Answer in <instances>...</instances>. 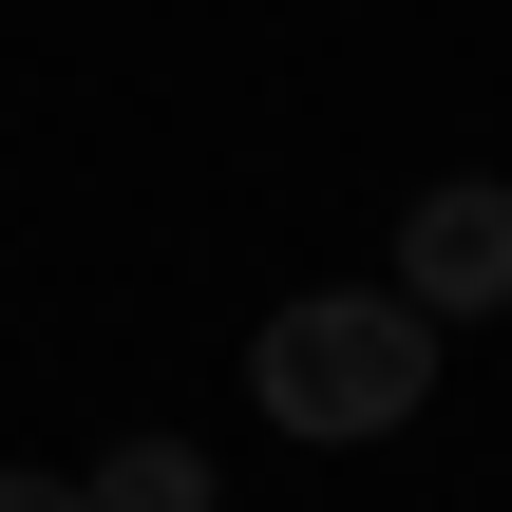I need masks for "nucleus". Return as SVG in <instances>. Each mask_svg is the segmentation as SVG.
Segmentation results:
<instances>
[{"label": "nucleus", "instance_id": "1", "mask_svg": "<svg viewBox=\"0 0 512 512\" xmlns=\"http://www.w3.org/2000/svg\"><path fill=\"white\" fill-rule=\"evenodd\" d=\"M247 399H266L285 437H399V418L437 399V323H418L399 285H304V304H266Z\"/></svg>", "mask_w": 512, "mask_h": 512}, {"label": "nucleus", "instance_id": "2", "mask_svg": "<svg viewBox=\"0 0 512 512\" xmlns=\"http://www.w3.org/2000/svg\"><path fill=\"white\" fill-rule=\"evenodd\" d=\"M399 304H418V323H494L512 304V190L494 171H456V190L399 209Z\"/></svg>", "mask_w": 512, "mask_h": 512}, {"label": "nucleus", "instance_id": "3", "mask_svg": "<svg viewBox=\"0 0 512 512\" xmlns=\"http://www.w3.org/2000/svg\"><path fill=\"white\" fill-rule=\"evenodd\" d=\"M76 494L95 512H209V456H190V437H133V456H95Z\"/></svg>", "mask_w": 512, "mask_h": 512}, {"label": "nucleus", "instance_id": "4", "mask_svg": "<svg viewBox=\"0 0 512 512\" xmlns=\"http://www.w3.org/2000/svg\"><path fill=\"white\" fill-rule=\"evenodd\" d=\"M0 512H95V494H76V475H0Z\"/></svg>", "mask_w": 512, "mask_h": 512}]
</instances>
